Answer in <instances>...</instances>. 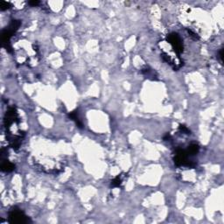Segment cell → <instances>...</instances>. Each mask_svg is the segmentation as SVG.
<instances>
[{
    "label": "cell",
    "mask_w": 224,
    "mask_h": 224,
    "mask_svg": "<svg viewBox=\"0 0 224 224\" xmlns=\"http://www.w3.org/2000/svg\"><path fill=\"white\" fill-rule=\"evenodd\" d=\"M8 220L10 223L24 224L31 223V220L25 215V213L18 208H12L9 211Z\"/></svg>",
    "instance_id": "1"
},
{
    "label": "cell",
    "mask_w": 224,
    "mask_h": 224,
    "mask_svg": "<svg viewBox=\"0 0 224 224\" xmlns=\"http://www.w3.org/2000/svg\"><path fill=\"white\" fill-rule=\"evenodd\" d=\"M166 42L173 46L177 54H180L183 51V44L180 36L176 32L170 33L166 38Z\"/></svg>",
    "instance_id": "2"
},
{
    "label": "cell",
    "mask_w": 224,
    "mask_h": 224,
    "mask_svg": "<svg viewBox=\"0 0 224 224\" xmlns=\"http://www.w3.org/2000/svg\"><path fill=\"white\" fill-rule=\"evenodd\" d=\"M14 168H15V166H14L12 163L9 162V161H4V162H3V163H2V166H1L2 171H3V172H5V173H10V172L13 171Z\"/></svg>",
    "instance_id": "3"
},
{
    "label": "cell",
    "mask_w": 224,
    "mask_h": 224,
    "mask_svg": "<svg viewBox=\"0 0 224 224\" xmlns=\"http://www.w3.org/2000/svg\"><path fill=\"white\" fill-rule=\"evenodd\" d=\"M199 149H200L199 145H198L197 144L194 143V144H191V145L188 146V149L187 150V154H188L189 156H194V155H195V154L198 153Z\"/></svg>",
    "instance_id": "4"
},
{
    "label": "cell",
    "mask_w": 224,
    "mask_h": 224,
    "mask_svg": "<svg viewBox=\"0 0 224 224\" xmlns=\"http://www.w3.org/2000/svg\"><path fill=\"white\" fill-rule=\"evenodd\" d=\"M142 73L145 74V75H146L147 77H152V80H154L155 79V77H157V74H156V73L154 72V70H152V69H151L149 67H145V68H143L142 69Z\"/></svg>",
    "instance_id": "5"
},
{
    "label": "cell",
    "mask_w": 224,
    "mask_h": 224,
    "mask_svg": "<svg viewBox=\"0 0 224 224\" xmlns=\"http://www.w3.org/2000/svg\"><path fill=\"white\" fill-rule=\"evenodd\" d=\"M68 116H69V117H70L72 120H74V121L76 123V124H77V126H78L79 128H82V124H81V122L80 121V119H79V117H78V116H77L76 111L71 112Z\"/></svg>",
    "instance_id": "6"
},
{
    "label": "cell",
    "mask_w": 224,
    "mask_h": 224,
    "mask_svg": "<svg viewBox=\"0 0 224 224\" xmlns=\"http://www.w3.org/2000/svg\"><path fill=\"white\" fill-rule=\"evenodd\" d=\"M121 184H122V180L119 176H117L111 181V186L113 187H119L121 186Z\"/></svg>",
    "instance_id": "7"
},
{
    "label": "cell",
    "mask_w": 224,
    "mask_h": 224,
    "mask_svg": "<svg viewBox=\"0 0 224 224\" xmlns=\"http://www.w3.org/2000/svg\"><path fill=\"white\" fill-rule=\"evenodd\" d=\"M10 3L8 2H4V1H2L0 2V10L1 11H4V10H7L10 8Z\"/></svg>",
    "instance_id": "8"
},
{
    "label": "cell",
    "mask_w": 224,
    "mask_h": 224,
    "mask_svg": "<svg viewBox=\"0 0 224 224\" xmlns=\"http://www.w3.org/2000/svg\"><path fill=\"white\" fill-rule=\"evenodd\" d=\"M180 130L185 134H190V131L185 125H180Z\"/></svg>",
    "instance_id": "9"
},
{
    "label": "cell",
    "mask_w": 224,
    "mask_h": 224,
    "mask_svg": "<svg viewBox=\"0 0 224 224\" xmlns=\"http://www.w3.org/2000/svg\"><path fill=\"white\" fill-rule=\"evenodd\" d=\"M39 4V1H37V0H33V1L29 2V4L32 5V6H37Z\"/></svg>",
    "instance_id": "10"
},
{
    "label": "cell",
    "mask_w": 224,
    "mask_h": 224,
    "mask_svg": "<svg viewBox=\"0 0 224 224\" xmlns=\"http://www.w3.org/2000/svg\"><path fill=\"white\" fill-rule=\"evenodd\" d=\"M223 49H221V51H220V59H221L222 62H223Z\"/></svg>",
    "instance_id": "11"
}]
</instances>
